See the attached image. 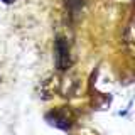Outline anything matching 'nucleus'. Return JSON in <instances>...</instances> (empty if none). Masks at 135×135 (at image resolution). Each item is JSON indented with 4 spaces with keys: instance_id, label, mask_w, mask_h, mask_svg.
<instances>
[{
    "instance_id": "obj_1",
    "label": "nucleus",
    "mask_w": 135,
    "mask_h": 135,
    "mask_svg": "<svg viewBox=\"0 0 135 135\" xmlns=\"http://www.w3.org/2000/svg\"><path fill=\"white\" fill-rule=\"evenodd\" d=\"M54 52H56V68L59 71H66L71 64L69 59V47H68V42L62 37L56 39V46H54Z\"/></svg>"
},
{
    "instance_id": "obj_2",
    "label": "nucleus",
    "mask_w": 135,
    "mask_h": 135,
    "mask_svg": "<svg viewBox=\"0 0 135 135\" xmlns=\"http://www.w3.org/2000/svg\"><path fill=\"white\" fill-rule=\"evenodd\" d=\"M46 120H47L51 125L57 127V128L66 130V128H69V127H71V113H69V110H68V108L59 107L56 110H52L51 113H47Z\"/></svg>"
},
{
    "instance_id": "obj_3",
    "label": "nucleus",
    "mask_w": 135,
    "mask_h": 135,
    "mask_svg": "<svg viewBox=\"0 0 135 135\" xmlns=\"http://www.w3.org/2000/svg\"><path fill=\"white\" fill-rule=\"evenodd\" d=\"M2 2H5V3H14L15 0H2Z\"/></svg>"
}]
</instances>
